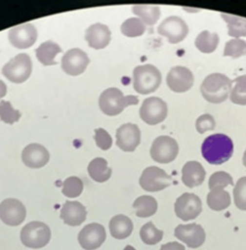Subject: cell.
<instances>
[{"instance_id":"31","label":"cell","mask_w":246,"mask_h":250,"mask_svg":"<svg viewBox=\"0 0 246 250\" xmlns=\"http://www.w3.org/2000/svg\"><path fill=\"white\" fill-rule=\"evenodd\" d=\"M233 83L234 85L230 92V100L234 104L246 105V75L238 77Z\"/></svg>"},{"instance_id":"25","label":"cell","mask_w":246,"mask_h":250,"mask_svg":"<svg viewBox=\"0 0 246 250\" xmlns=\"http://www.w3.org/2000/svg\"><path fill=\"white\" fill-rule=\"evenodd\" d=\"M88 172L93 181L102 184L110 178L112 170L107 166V160L103 158H96L89 163Z\"/></svg>"},{"instance_id":"30","label":"cell","mask_w":246,"mask_h":250,"mask_svg":"<svg viewBox=\"0 0 246 250\" xmlns=\"http://www.w3.org/2000/svg\"><path fill=\"white\" fill-rule=\"evenodd\" d=\"M133 13L138 15L144 24H156L161 16L160 8L152 5H135L132 8Z\"/></svg>"},{"instance_id":"37","label":"cell","mask_w":246,"mask_h":250,"mask_svg":"<svg viewBox=\"0 0 246 250\" xmlns=\"http://www.w3.org/2000/svg\"><path fill=\"white\" fill-rule=\"evenodd\" d=\"M233 194L236 207L241 210H246V177L239 179Z\"/></svg>"},{"instance_id":"35","label":"cell","mask_w":246,"mask_h":250,"mask_svg":"<svg viewBox=\"0 0 246 250\" xmlns=\"http://www.w3.org/2000/svg\"><path fill=\"white\" fill-rule=\"evenodd\" d=\"M246 55V42L240 39H231L225 44L224 57L239 58Z\"/></svg>"},{"instance_id":"1","label":"cell","mask_w":246,"mask_h":250,"mask_svg":"<svg viewBox=\"0 0 246 250\" xmlns=\"http://www.w3.org/2000/svg\"><path fill=\"white\" fill-rule=\"evenodd\" d=\"M233 143L232 140L224 134H215L204 140L201 153L203 157L209 164H223L228 161L233 156Z\"/></svg>"},{"instance_id":"28","label":"cell","mask_w":246,"mask_h":250,"mask_svg":"<svg viewBox=\"0 0 246 250\" xmlns=\"http://www.w3.org/2000/svg\"><path fill=\"white\" fill-rule=\"evenodd\" d=\"M221 15L227 23L229 36L236 39L246 36V18L226 13Z\"/></svg>"},{"instance_id":"22","label":"cell","mask_w":246,"mask_h":250,"mask_svg":"<svg viewBox=\"0 0 246 250\" xmlns=\"http://www.w3.org/2000/svg\"><path fill=\"white\" fill-rule=\"evenodd\" d=\"M182 181L188 188L198 187L204 183L206 171L201 163L196 161L188 162L182 170Z\"/></svg>"},{"instance_id":"3","label":"cell","mask_w":246,"mask_h":250,"mask_svg":"<svg viewBox=\"0 0 246 250\" xmlns=\"http://www.w3.org/2000/svg\"><path fill=\"white\" fill-rule=\"evenodd\" d=\"M99 103L102 112L113 117L123 112L128 106L138 104L139 99L135 96H125L120 89L113 87L106 89L102 93Z\"/></svg>"},{"instance_id":"16","label":"cell","mask_w":246,"mask_h":250,"mask_svg":"<svg viewBox=\"0 0 246 250\" xmlns=\"http://www.w3.org/2000/svg\"><path fill=\"white\" fill-rule=\"evenodd\" d=\"M167 83L172 91L177 93H184L192 87L194 75L186 67H173L167 74Z\"/></svg>"},{"instance_id":"14","label":"cell","mask_w":246,"mask_h":250,"mask_svg":"<svg viewBox=\"0 0 246 250\" xmlns=\"http://www.w3.org/2000/svg\"><path fill=\"white\" fill-rule=\"evenodd\" d=\"M105 240V229L99 223L87 225L78 234L80 245L86 250H95L99 248Z\"/></svg>"},{"instance_id":"17","label":"cell","mask_w":246,"mask_h":250,"mask_svg":"<svg viewBox=\"0 0 246 250\" xmlns=\"http://www.w3.org/2000/svg\"><path fill=\"white\" fill-rule=\"evenodd\" d=\"M37 37V29L31 23L15 26L8 33L10 42L18 49L29 48L35 44Z\"/></svg>"},{"instance_id":"24","label":"cell","mask_w":246,"mask_h":250,"mask_svg":"<svg viewBox=\"0 0 246 250\" xmlns=\"http://www.w3.org/2000/svg\"><path fill=\"white\" fill-rule=\"evenodd\" d=\"M62 52L61 47L58 44L52 41H47L42 43L36 50V57L41 63L47 66L57 64L54 61L56 56Z\"/></svg>"},{"instance_id":"44","label":"cell","mask_w":246,"mask_h":250,"mask_svg":"<svg viewBox=\"0 0 246 250\" xmlns=\"http://www.w3.org/2000/svg\"><path fill=\"white\" fill-rule=\"evenodd\" d=\"M124 250H135L134 247H131V246H126V247H125V249H124Z\"/></svg>"},{"instance_id":"21","label":"cell","mask_w":246,"mask_h":250,"mask_svg":"<svg viewBox=\"0 0 246 250\" xmlns=\"http://www.w3.org/2000/svg\"><path fill=\"white\" fill-rule=\"evenodd\" d=\"M85 39L89 47L100 50L108 45L111 39V33L106 25L96 23L88 28Z\"/></svg>"},{"instance_id":"19","label":"cell","mask_w":246,"mask_h":250,"mask_svg":"<svg viewBox=\"0 0 246 250\" xmlns=\"http://www.w3.org/2000/svg\"><path fill=\"white\" fill-rule=\"evenodd\" d=\"M50 159V153L42 145L31 144L28 145L22 153V160L25 166L31 168H40L47 164Z\"/></svg>"},{"instance_id":"39","label":"cell","mask_w":246,"mask_h":250,"mask_svg":"<svg viewBox=\"0 0 246 250\" xmlns=\"http://www.w3.org/2000/svg\"><path fill=\"white\" fill-rule=\"evenodd\" d=\"M215 127V121L210 114H203L198 117L196 121V128L201 134L213 130Z\"/></svg>"},{"instance_id":"29","label":"cell","mask_w":246,"mask_h":250,"mask_svg":"<svg viewBox=\"0 0 246 250\" xmlns=\"http://www.w3.org/2000/svg\"><path fill=\"white\" fill-rule=\"evenodd\" d=\"M219 37L217 33H212L207 30L201 32L195 40V45L201 52L210 54L217 48Z\"/></svg>"},{"instance_id":"26","label":"cell","mask_w":246,"mask_h":250,"mask_svg":"<svg viewBox=\"0 0 246 250\" xmlns=\"http://www.w3.org/2000/svg\"><path fill=\"white\" fill-rule=\"evenodd\" d=\"M231 203L230 194L223 188H214L207 195V205L215 211L227 209Z\"/></svg>"},{"instance_id":"34","label":"cell","mask_w":246,"mask_h":250,"mask_svg":"<svg viewBox=\"0 0 246 250\" xmlns=\"http://www.w3.org/2000/svg\"><path fill=\"white\" fill-rule=\"evenodd\" d=\"M83 183L78 177H70L63 183L62 193L68 198H74L80 196L83 192Z\"/></svg>"},{"instance_id":"42","label":"cell","mask_w":246,"mask_h":250,"mask_svg":"<svg viewBox=\"0 0 246 250\" xmlns=\"http://www.w3.org/2000/svg\"><path fill=\"white\" fill-rule=\"evenodd\" d=\"M7 93V86L5 83L2 81L0 80V99L6 95Z\"/></svg>"},{"instance_id":"4","label":"cell","mask_w":246,"mask_h":250,"mask_svg":"<svg viewBox=\"0 0 246 250\" xmlns=\"http://www.w3.org/2000/svg\"><path fill=\"white\" fill-rule=\"evenodd\" d=\"M134 89L140 94L153 93L162 83L160 71L152 65H139L133 72Z\"/></svg>"},{"instance_id":"12","label":"cell","mask_w":246,"mask_h":250,"mask_svg":"<svg viewBox=\"0 0 246 250\" xmlns=\"http://www.w3.org/2000/svg\"><path fill=\"white\" fill-rule=\"evenodd\" d=\"M26 216V208L19 200L7 198L0 204V219L8 226H19Z\"/></svg>"},{"instance_id":"27","label":"cell","mask_w":246,"mask_h":250,"mask_svg":"<svg viewBox=\"0 0 246 250\" xmlns=\"http://www.w3.org/2000/svg\"><path fill=\"white\" fill-rule=\"evenodd\" d=\"M133 208L137 209L136 216L141 218H147L153 216L158 209L156 198L149 195H143L135 200Z\"/></svg>"},{"instance_id":"5","label":"cell","mask_w":246,"mask_h":250,"mask_svg":"<svg viewBox=\"0 0 246 250\" xmlns=\"http://www.w3.org/2000/svg\"><path fill=\"white\" fill-rule=\"evenodd\" d=\"M51 231L50 228L41 222H31L22 229L20 239L25 247L40 249L50 242Z\"/></svg>"},{"instance_id":"8","label":"cell","mask_w":246,"mask_h":250,"mask_svg":"<svg viewBox=\"0 0 246 250\" xmlns=\"http://www.w3.org/2000/svg\"><path fill=\"white\" fill-rule=\"evenodd\" d=\"M167 115V104L160 98L149 97L145 99L140 108V117L149 125L161 124L165 120Z\"/></svg>"},{"instance_id":"2","label":"cell","mask_w":246,"mask_h":250,"mask_svg":"<svg viewBox=\"0 0 246 250\" xmlns=\"http://www.w3.org/2000/svg\"><path fill=\"white\" fill-rule=\"evenodd\" d=\"M233 82L220 73H213L208 75L201 86L203 97L206 101L213 104L223 103L228 97L231 92Z\"/></svg>"},{"instance_id":"9","label":"cell","mask_w":246,"mask_h":250,"mask_svg":"<svg viewBox=\"0 0 246 250\" xmlns=\"http://www.w3.org/2000/svg\"><path fill=\"white\" fill-rule=\"evenodd\" d=\"M140 185L147 192H159L171 184V177L156 166L147 167L140 177Z\"/></svg>"},{"instance_id":"10","label":"cell","mask_w":246,"mask_h":250,"mask_svg":"<svg viewBox=\"0 0 246 250\" xmlns=\"http://www.w3.org/2000/svg\"><path fill=\"white\" fill-rule=\"evenodd\" d=\"M174 208L177 217L184 222L189 221L201 214L202 202L195 194L185 192L177 198Z\"/></svg>"},{"instance_id":"11","label":"cell","mask_w":246,"mask_h":250,"mask_svg":"<svg viewBox=\"0 0 246 250\" xmlns=\"http://www.w3.org/2000/svg\"><path fill=\"white\" fill-rule=\"evenodd\" d=\"M158 33L167 38L169 42L177 44L183 41L188 33V26L182 18L171 16L164 20L158 27Z\"/></svg>"},{"instance_id":"36","label":"cell","mask_w":246,"mask_h":250,"mask_svg":"<svg viewBox=\"0 0 246 250\" xmlns=\"http://www.w3.org/2000/svg\"><path fill=\"white\" fill-rule=\"evenodd\" d=\"M21 117V113L15 110L9 102L4 100L0 103V119L5 124H13Z\"/></svg>"},{"instance_id":"13","label":"cell","mask_w":246,"mask_h":250,"mask_svg":"<svg viewBox=\"0 0 246 250\" xmlns=\"http://www.w3.org/2000/svg\"><path fill=\"white\" fill-rule=\"evenodd\" d=\"M89 63L87 54L79 48L71 49L62 58V68L71 76H78L84 72Z\"/></svg>"},{"instance_id":"23","label":"cell","mask_w":246,"mask_h":250,"mask_svg":"<svg viewBox=\"0 0 246 250\" xmlns=\"http://www.w3.org/2000/svg\"><path fill=\"white\" fill-rule=\"evenodd\" d=\"M109 229L112 237L118 240H123L129 237L132 233V221L128 216L117 215L110 219Z\"/></svg>"},{"instance_id":"32","label":"cell","mask_w":246,"mask_h":250,"mask_svg":"<svg viewBox=\"0 0 246 250\" xmlns=\"http://www.w3.org/2000/svg\"><path fill=\"white\" fill-rule=\"evenodd\" d=\"M121 31L127 37H138L145 33L146 26L139 18H131L122 24Z\"/></svg>"},{"instance_id":"38","label":"cell","mask_w":246,"mask_h":250,"mask_svg":"<svg viewBox=\"0 0 246 250\" xmlns=\"http://www.w3.org/2000/svg\"><path fill=\"white\" fill-rule=\"evenodd\" d=\"M233 186V178L228 173L225 171H218L212 174L209 180V189L214 188H225L227 186Z\"/></svg>"},{"instance_id":"18","label":"cell","mask_w":246,"mask_h":250,"mask_svg":"<svg viewBox=\"0 0 246 250\" xmlns=\"http://www.w3.org/2000/svg\"><path fill=\"white\" fill-rule=\"evenodd\" d=\"M141 131L138 125L125 124L117 129V145L123 151H135L141 143Z\"/></svg>"},{"instance_id":"40","label":"cell","mask_w":246,"mask_h":250,"mask_svg":"<svg viewBox=\"0 0 246 250\" xmlns=\"http://www.w3.org/2000/svg\"><path fill=\"white\" fill-rule=\"evenodd\" d=\"M95 140L96 145L103 150H107L111 147L113 141L110 135L103 128H97L95 131Z\"/></svg>"},{"instance_id":"43","label":"cell","mask_w":246,"mask_h":250,"mask_svg":"<svg viewBox=\"0 0 246 250\" xmlns=\"http://www.w3.org/2000/svg\"><path fill=\"white\" fill-rule=\"evenodd\" d=\"M243 163L245 167H246V150L245 151L244 155H243Z\"/></svg>"},{"instance_id":"33","label":"cell","mask_w":246,"mask_h":250,"mask_svg":"<svg viewBox=\"0 0 246 250\" xmlns=\"http://www.w3.org/2000/svg\"><path fill=\"white\" fill-rule=\"evenodd\" d=\"M141 240L147 245H156L163 238L164 231L156 229L152 222L146 223L140 231Z\"/></svg>"},{"instance_id":"6","label":"cell","mask_w":246,"mask_h":250,"mask_svg":"<svg viewBox=\"0 0 246 250\" xmlns=\"http://www.w3.org/2000/svg\"><path fill=\"white\" fill-rule=\"evenodd\" d=\"M33 70L30 57L26 54H20L2 68L4 76L15 83H21L29 78Z\"/></svg>"},{"instance_id":"7","label":"cell","mask_w":246,"mask_h":250,"mask_svg":"<svg viewBox=\"0 0 246 250\" xmlns=\"http://www.w3.org/2000/svg\"><path fill=\"white\" fill-rule=\"evenodd\" d=\"M179 153V145L176 140L169 136H159L151 146L150 155L156 163L167 164L174 161Z\"/></svg>"},{"instance_id":"15","label":"cell","mask_w":246,"mask_h":250,"mask_svg":"<svg viewBox=\"0 0 246 250\" xmlns=\"http://www.w3.org/2000/svg\"><path fill=\"white\" fill-rule=\"evenodd\" d=\"M174 235L191 249L201 247L206 240V233L204 229L196 223L180 225L176 228Z\"/></svg>"},{"instance_id":"20","label":"cell","mask_w":246,"mask_h":250,"mask_svg":"<svg viewBox=\"0 0 246 250\" xmlns=\"http://www.w3.org/2000/svg\"><path fill=\"white\" fill-rule=\"evenodd\" d=\"M86 208L78 202L67 201L62 208L60 218L65 224L70 226H79L86 219Z\"/></svg>"},{"instance_id":"41","label":"cell","mask_w":246,"mask_h":250,"mask_svg":"<svg viewBox=\"0 0 246 250\" xmlns=\"http://www.w3.org/2000/svg\"><path fill=\"white\" fill-rule=\"evenodd\" d=\"M160 250H185V248L178 242H170L162 245Z\"/></svg>"}]
</instances>
